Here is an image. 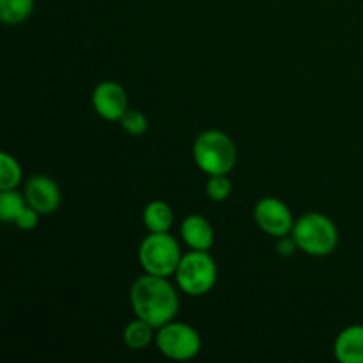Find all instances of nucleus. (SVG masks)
I'll use <instances>...</instances> for the list:
<instances>
[{
	"mask_svg": "<svg viewBox=\"0 0 363 363\" xmlns=\"http://www.w3.org/2000/svg\"><path fill=\"white\" fill-rule=\"evenodd\" d=\"M130 301L135 315L144 319L156 330L174 321L179 312V294L167 277H138L130 291Z\"/></svg>",
	"mask_w": 363,
	"mask_h": 363,
	"instance_id": "nucleus-1",
	"label": "nucleus"
},
{
	"mask_svg": "<svg viewBox=\"0 0 363 363\" xmlns=\"http://www.w3.org/2000/svg\"><path fill=\"white\" fill-rule=\"evenodd\" d=\"M194 162L206 176L229 174L238 162L236 144L220 130H206L195 138L191 147Z\"/></svg>",
	"mask_w": 363,
	"mask_h": 363,
	"instance_id": "nucleus-2",
	"label": "nucleus"
},
{
	"mask_svg": "<svg viewBox=\"0 0 363 363\" xmlns=\"http://www.w3.org/2000/svg\"><path fill=\"white\" fill-rule=\"evenodd\" d=\"M293 238L298 248L312 257H326L339 245V229L330 216L323 213H305L294 220Z\"/></svg>",
	"mask_w": 363,
	"mask_h": 363,
	"instance_id": "nucleus-3",
	"label": "nucleus"
},
{
	"mask_svg": "<svg viewBox=\"0 0 363 363\" xmlns=\"http://www.w3.org/2000/svg\"><path fill=\"white\" fill-rule=\"evenodd\" d=\"M174 277L181 293L199 298L215 287L218 280V266L209 250H190L183 254Z\"/></svg>",
	"mask_w": 363,
	"mask_h": 363,
	"instance_id": "nucleus-4",
	"label": "nucleus"
},
{
	"mask_svg": "<svg viewBox=\"0 0 363 363\" xmlns=\"http://www.w3.org/2000/svg\"><path fill=\"white\" fill-rule=\"evenodd\" d=\"M183 259L179 243L170 233H149L138 247V262L149 275H174Z\"/></svg>",
	"mask_w": 363,
	"mask_h": 363,
	"instance_id": "nucleus-5",
	"label": "nucleus"
},
{
	"mask_svg": "<svg viewBox=\"0 0 363 363\" xmlns=\"http://www.w3.org/2000/svg\"><path fill=\"white\" fill-rule=\"evenodd\" d=\"M156 347L165 358L174 362L194 360L202 350V339L191 325L170 321L156 332Z\"/></svg>",
	"mask_w": 363,
	"mask_h": 363,
	"instance_id": "nucleus-6",
	"label": "nucleus"
},
{
	"mask_svg": "<svg viewBox=\"0 0 363 363\" xmlns=\"http://www.w3.org/2000/svg\"><path fill=\"white\" fill-rule=\"evenodd\" d=\"M255 225L272 238H282L293 233L294 216L289 206L277 197H264L254 208Z\"/></svg>",
	"mask_w": 363,
	"mask_h": 363,
	"instance_id": "nucleus-7",
	"label": "nucleus"
},
{
	"mask_svg": "<svg viewBox=\"0 0 363 363\" xmlns=\"http://www.w3.org/2000/svg\"><path fill=\"white\" fill-rule=\"evenodd\" d=\"M92 108L101 119L119 123L130 110L126 89L113 80L99 82L92 91Z\"/></svg>",
	"mask_w": 363,
	"mask_h": 363,
	"instance_id": "nucleus-8",
	"label": "nucleus"
},
{
	"mask_svg": "<svg viewBox=\"0 0 363 363\" xmlns=\"http://www.w3.org/2000/svg\"><path fill=\"white\" fill-rule=\"evenodd\" d=\"M25 199L27 204L38 209L41 215H52L60 206V188L52 177L35 174L25 184Z\"/></svg>",
	"mask_w": 363,
	"mask_h": 363,
	"instance_id": "nucleus-9",
	"label": "nucleus"
},
{
	"mask_svg": "<svg viewBox=\"0 0 363 363\" xmlns=\"http://www.w3.org/2000/svg\"><path fill=\"white\" fill-rule=\"evenodd\" d=\"M181 240L190 250H209L215 243V230L208 218L202 215H190L181 223Z\"/></svg>",
	"mask_w": 363,
	"mask_h": 363,
	"instance_id": "nucleus-10",
	"label": "nucleus"
},
{
	"mask_svg": "<svg viewBox=\"0 0 363 363\" xmlns=\"http://www.w3.org/2000/svg\"><path fill=\"white\" fill-rule=\"evenodd\" d=\"M333 357L340 363H363V325L347 326L335 337Z\"/></svg>",
	"mask_w": 363,
	"mask_h": 363,
	"instance_id": "nucleus-11",
	"label": "nucleus"
},
{
	"mask_svg": "<svg viewBox=\"0 0 363 363\" xmlns=\"http://www.w3.org/2000/svg\"><path fill=\"white\" fill-rule=\"evenodd\" d=\"M142 220L149 233H169L174 223V211L169 202L151 201L144 208Z\"/></svg>",
	"mask_w": 363,
	"mask_h": 363,
	"instance_id": "nucleus-12",
	"label": "nucleus"
},
{
	"mask_svg": "<svg viewBox=\"0 0 363 363\" xmlns=\"http://www.w3.org/2000/svg\"><path fill=\"white\" fill-rule=\"evenodd\" d=\"M155 326L149 325L144 319H133L124 326L123 342L126 344L128 350L142 351L155 340Z\"/></svg>",
	"mask_w": 363,
	"mask_h": 363,
	"instance_id": "nucleus-13",
	"label": "nucleus"
},
{
	"mask_svg": "<svg viewBox=\"0 0 363 363\" xmlns=\"http://www.w3.org/2000/svg\"><path fill=\"white\" fill-rule=\"evenodd\" d=\"M35 0H0V20L6 25H20L32 14Z\"/></svg>",
	"mask_w": 363,
	"mask_h": 363,
	"instance_id": "nucleus-14",
	"label": "nucleus"
},
{
	"mask_svg": "<svg viewBox=\"0 0 363 363\" xmlns=\"http://www.w3.org/2000/svg\"><path fill=\"white\" fill-rule=\"evenodd\" d=\"M25 194L14 190H0V220L4 223H14L21 211L27 208Z\"/></svg>",
	"mask_w": 363,
	"mask_h": 363,
	"instance_id": "nucleus-15",
	"label": "nucleus"
},
{
	"mask_svg": "<svg viewBox=\"0 0 363 363\" xmlns=\"http://www.w3.org/2000/svg\"><path fill=\"white\" fill-rule=\"evenodd\" d=\"M23 170L13 155L4 151L0 155V190H14L21 183Z\"/></svg>",
	"mask_w": 363,
	"mask_h": 363,
	"instance_id": "nucleus-16",
	"label": "nucleus"
},
{
	"mask_svg": "<svg viewBox=\"0 0 363 363\" xmlns=\"http://www.w3.org/2000/svg\"><path fill=\"white\" fill-rule=\"evenodd\" d=\"M233 194V183L227 177V174H216V176H208L206 181V195L213 202H223Z\"/></svg>",
	"mask_w": 363,
	"mask_h": 363,
	"instance_id": "nucleus-17",
	"label": "nucleus"
},
{
	"mask_svg": "<svg viewBox=\"0 0 363 363\" xmlns=\"http://www.w3.org/2000/svg\"><path fill=\"white\" fill-rule=\"evenodd\" d=\"M121 128H123L124 133H128L130 137H142V135L147 133L149 130V121L147 116L140 110H128L124 113L123 119L119 121Z\"/></svg>",
	"mask_w": 363,
	"mask_h": 363,
	"instance_id": "nucleus-18",
	"label": "nucleus"
},
{
	"mask_svg": "<svg viewBox=\"0 0 363 363\" xmlns=\"http://www.w3.org/2000/svg\"><path fill=\"white\" fill-rule=\"evenodd\" d=\"M39 216H41V213H39L38 209H34L32 206H27V208L18 215V218L14 220V225L20 230H34L39 223Z\"/></svg>",
	"mask_w": 363,
	"mask_h": 363,
	"instance_id": "nucleus-19",
	"label": "nucleus"
},
{
	"mask_svg": "<svg viewBox=\"0 0 363 363\" xmlns=\"http://www.w3.org/2000/svg\"><path fill=\"white\" fill-rule=\"evenodd\" d=\"M275 250L280 257H291V255L296 254V250H300V248H298V243L293 238V234H286V236L282 238H277Z\"/></svg>",
	"mask_w": 363,
	"mask_h": 363,
	"instance_id": "nucleus-20",
	"label": "nucleus"
}]
</instances>
